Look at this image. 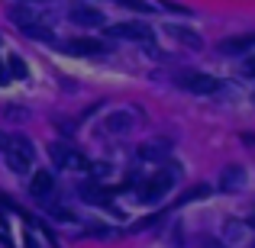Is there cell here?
Masks as SVG:
<instances>
[{"mask_svg": "<svg viewBox=\"0 0 255 248\" xmlns=\"http://www.w3.org/2000/svg\"><path fill=\"white\" fill-rule=\"evenodd\" d=\"M178 177H181V165L165 162V171H158L152 180H145V184L139 187V200H142V203H158V200L168 193V187H171Z\"/></svg>", "mask_w": 255, "mask_h": 248, "instance_id": "obj_1", "label": "cell"}, {"mask_svg": "<svg viewBox=\"0 0 255 248\" xmlns=\"http://www.w3.org/2000/svg\"><path fill=\"white\" fill-rule=\"evenodd\" d=\"M49 155L55 162V167H65V171H91V162L78 149H71V142H52Z\"/></svg>", "mask_w": 255, "mask_h": 248, "instance_id": "obj_2", "label": "cell"}, {"mask_svg": "<svg viewBox=\"0 0 255 248\" xmlns=\"http://www.w3.org/2000/svg\"><path fill=\"white\" fill-rule=\"evenodd\" d=\"M107 36L110 39H132V42H149L152 39V26L149 23H117V26H107Z\"/></svg>", "mask_w": 255, "mask_h": 248, "instance_id": "obj_3", "label": "cell"}, {"mask_svg": "<svg viewBox=\"0 0 255 248\" xmlns=\"http://www.w3.org/2000/svg\"><path fill=\"white\" fill-rule=\"evenodd\" d=\"M178 81L184 84L191 93H204V97H210V93L220 90V81H217V78H210V75H181Z\"/></svg>", "mask_w": 255, "mask_h": 248, "instance_id": "obj_4", "label": "cell"}, {"mask_svg": "<svg viewBox=\"0 0 255 248\" xmlns=\"http://www.w3.org/2000/svg\"><path fill=\"white\" fill-rule=\"evenodd\" d=\"M171 149H174L171 139H155V142H145L142 149H139V158H142V162H168Z\"/></svg>", "mask_w": 255, "mask_h": 248, "instance_id": "obj_5", "label": "cell"}, {"mask_svg": "<svg viewBox=\"0 0 255 248\" xmlns=\"http://www.w3.org/2000/svg\"><path fill=\"white\" fill-rule=\"evenodd\" d=\"M243 184H246V167L243 165H226L223 174H220V190L223 193H236Z\"/></svg>", "mask_w": 255, "mask_h": 248, "instance_id": "obj_6", "label": "cell"}, {"mask_svg": "<svg viewBox=\"0 0 255 248\" xmlns=\"http://www.w3.org/2000/svg\"><path fill=\"white\" fill-rule=\"evenodd\" d=\"M78 193H81L84 203H100V206H107L113 200V190H107V187L97 184V180H87V184H81V187H78Z\"/></svg>", "mask_w": 255, "mask_h": 248, "instance_id": "obj_7", "label": "cell"}, {"mask_svg": "<svg viewBox=\"0 0 255 248\" xmlns=\"http://www.w3.org/2000/svg\"><path fill=\"white\" fill-rule=\"evenodd\" d=\"M165 32H168L171 39H178L181 45H187V49H204V39H200L194 29H184V26H174V23H168V26H165Z\"/></svg>", "mask_w": 255, "mask_h": 248, "instance_id": "obj_8", "label": "cell"}, {"mask_svg": "<svg viewBox=\"0 0 255 248\" xmlns=\"http://www.w3.org/2000/svg\"><path fill=\"white\" fill-rule=\"evenodd\" d=\"M52 187H55V180H52V174L49 171H39V174H32V184H29V193L36 200H45L52 193Z\"/></svg>", "mask_w": 255, "mask_h": 248, "instance_id": "obj_9", "label": "cell"}, {"mask_svg": "<svg viewBox=\"0 0 255 248\" xmlns=\"http://www.w3.org/2000/svg\"><path fill=\"white\" fill-rule=\"evenodd\" d=\"M6 16H10V23L19 26V32H23V29H29V26H36L39 13H32L29 6H10V13H6Z\"/></svg>", "mask_w": 255, "mask_h": 248, "instance_id": "obj_10", "label": "cell"}, {"mask_svg": "<svg viewBox=\"0 0 255 248\" xmlns=\"http://www.w3.org/2000/svg\"><path fill=\"white\" fill-rule=\"evenodd\" d=\"M132 126H136V119H132L129 110H117V113L107 116V129H110V132H129Z\"/></svg>", "mask_w": 255, "mask_h": 248, "instance_id": "obj_11", "label": "cell"}, {"mask_svg": "<svg viewBox=\"0 0 255 248\" xmlns=\"http://www.w3.org/2000/svg\"><path fill=\"white\" fill-rule=\"evenodd\" d=\"M252 45H255V32L252 36H236V39L220 42V52H223V55H239V52H249Z\"/></svg>", "mask_w": 255, "mask_h": 248, "instance_id": "obj_12", "label": "cell"}, {"mask_svg": "<svg viewBox=\"0 0 255 248\" xmlns=\"http://www.w3.org/2000/svg\"><path fill=\"white\" fill-rule=\"evenodd\" d=\"M65 52H75V55H94V52H104V42L97 39H75V42H65Z\"/></svg>", "mask_w": 255, "mask_h": 248, "instance_id": "obj_13", "label": "cell"}, {"mask_svg": "<svg viewBox=\"0 0 255 248\" xmlns=\"http://www.w3.org/2000/svg\"><path fill=\"white\" fill-rule=\"evenodd\" d=\"M71 19H75L78 26H104V13L91 10V6H75V10H71Z\"/></svg>", "mask_w": 255, "mask_h": 248, "instance_id": "obj_14", "label": "cell"}, {"mask_svg": "<svg viewBox=\"0 0 255 248\" xmlns=\"http://www.w3.org/2000/svg\"><path fill=\"white\" fill-rule=\"evenodd\" d=\"M10 155H16V158H23L26 165H32V155H36V149H32V142L26 136H16V139H10Z\"/></svg>", "mask_w": 255, "mask_h": 248, "instance_id": "obj_15", "label": "cell"}, {"mask_svg": "<svg viewBox=\"0 0 255 248\" xmlns=\"http://www.w3.org/2000/svg\"><path fill=\"white\" fill-rule=\"evenodd\" d=\"M207 197H210V184H197V187H187V193L178 203H194V200H207Z\"/></svg>", "mask_w": 255, "mask_h": 248, "instance_id": "obj_16", "label": "cell"}, {"mask_svg": "<svg viewBox=\"0 0 255 248\" xmlns=\"http://www.w3.org/2000/svg\"><path fill=\"white\" fill-rule=\"evenodd\" d=\"M23 36H29L32 42H52V39H55L49 29H45V26H39V23H36V26H29V29H23Z\"/></svg>", "mask_w": 255, "mask_h": 248, "instance_id": "obj_17", "label": "cell"}, {"mask_svg": "<svg viewBox=\"0 0 255 248\" xmlns=\"http://www.w3.org/2000/svg\"><path fill=\"white\" fill-rule=\"evenodd\" d=\"M6 75H13V78H26V65H23V58L13 55L10 62H6Z\"/></svg>", "mask_w": 255, "mask_h": 248, "instance_id": "obj_18", "label": "cell"}, {"mask_svg": "<svg viewBox=\"0 0 255 248\" xmlns=\"http://www.w3.org/2000/svg\"><path fill=\"white\" fill-rule=\"evenodd\" d=\"M120 6H129V10H136V13H152V6L145 3V0H117Z\"/></svg>", "mask_w": 255, "mask_h": 248, "instance_id": "obj_19", "label": "cell"}, {"mask_svg": "<svg viewBox=\"0 0 255 248\" xmlns=\"http://www.w3.org/2000/svg\"><path fill=\"white\" fill-rule=\"evenodd\" d=\"M6 165H10V171H16V174H26V171H29V165H26L23 158L10 155V152H6Z\"/></svg>", "mask_w": 255, "mask_h": 248, "instance_id": "obj_20", "label": "cell"}, {"mask_svg": "<svg viewBox=\"0 0 255 248\" xmlns=\"http://www.w3.org/2000/svg\"><path fill=\"white\" fill-rule=\"evenodd\" d=\"M162 6L165 10H171V13H181V16H194L187 6H181V3H174V0H162Z\"/></svg>", "mask_w": 255, "mask_h": 248, "instance_id": "obj_21", "label": "cell"}, {"mask_svg": "<svg viewBox=\"0 0 255 248\" xmlns=\"http://www.w3.org/2000/svg\"><path fill=\"white\" fill-rule=\"evenodd\" d=\"M223 232H226V245H230V242H236V239H239V236H243V226H236V223H230V226H226V229H223Z\"/></svg>", "mask_w": 255, "mask_h": 248, "instance_id": "obj_22", "label": "cell"}, {"mask_svg": "<svg viewBox=\"0 0 255 248\" xmlns=\"http://www.w3.org/2000/svg\"><path fill=\"white\" fill-rule=\"evenodd\" d=\"M6 119H26L23 106H6Z\"/></svg>", "mask_w": 255, "mask_h": 248, "instance_id": "obj_23", "label": "cell"}, {"mask_svg": "<svg viewBox=\"0 0 255 248\" xmlns=\"http://www.w3.org/2000/svg\"><path fill=\"white\" fill-rule=\"evenodd\" d=\"M91 171H94V177H107V174H110V165H91Z\"/></svg>", "mask_w": 255, "mask_h": 248, "instance_id": "obj_24", "label": "cell"}, {"mask_svg": "<svg viewBox=\"0 0 255 248\" xmlns=\"http://www.w3.org/2000/svg\"><path fill=\"white\" fill-rule=\"evenodd\" d=\"M246 75L255 78V58H249V62H246Z\"/></svg>", "mask_w": 255, "mask_h": 248, "instance_id": "obj_25", "label": "cell"}, {"mask_svg": "<svg viewBox=\"0 0 255 248\" xmlns=\"http://www.w3.org/2000/svg\"><path fill=\"white\" fill-rule=\"evenodd\" d=\"M6 149H10V139H6L3 132H0V152H6Z\"/></svg>", "mask_w": 255, "mask_h": 248, "instance_id": "obj_26", "label": "cell"}, {"mask_svg": "<svg viewBox=\"0 0 255 248\" xmlns=\"http://www.w3.org/2000/svg\"><path fill=\"white\" fill-rule=\"evenodd\" d=\"M204 248H226V245H220V242H204Z\"/></svg>", "mask_w": 255, "mask_h": 248, "instance_id": "obj_27", "label": "cell"}, {"mask_svg": "<svg viewBox=\"0 0 255 248\" xmlns=\"http://www.w3.org/2000/svg\"><path fill=\"white\" fill-rule=\"evenodd\" d=\"M26 245H29V248H39V245H36V239H32V236H26Z\"/></svg>", "mask_w": 255, "mask_h": 248, "instance_id": "obj_28", "label": "cell"}, {"mask_svg": "<svg viewBox=\"0 0 255 248\" xmlns=\"http://www.w3.org/2000/svg\"><path fill=\"white\" fill-rule=\"evenodd\" d=\"M6 81V68H3V65H0V84H3Z\"/></svg>", "mask_w": 255, "mask_h": 248, "instance_id": "obj_29", "label": "cell"}, {"mask_svg": "<svg viewBox=\"0 0 255 248\" xmlns=\"http://www.w3.org/2000/svg\"><path fill=\"white\" fill-rule=\"evenodd\" d=\"M252 226H255V216H252Z\"/></svg>", "mask_w": 255, "mask_h": 248, "instance_id": "obj_30", "label": "cell"}, {"mask_svg": "<svg viewBox=\"0 0 255 248\" xmlns=\"http://www.w3.org/2000/svg\"><path fill=\"white\" fill-rule=\"evenodd\" d=\"M252 248H255V242H252Z\"/></svg>", "mask_w": 255, "mask_h": 248, "instance_id": "obj_31", "label": "cell"}]
</instances>
